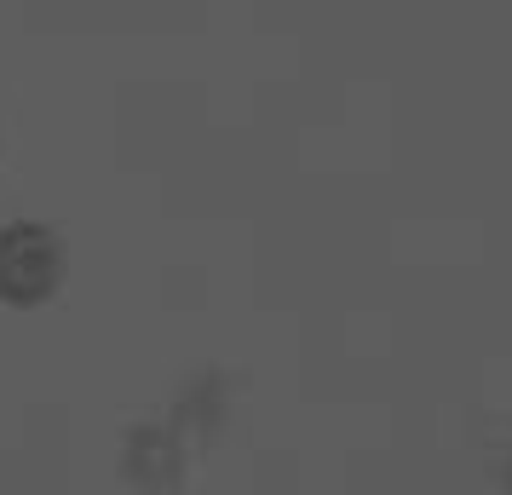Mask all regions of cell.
<instances>
[{"label": "cell", "instance_id": "6da1fadb", "mask_svg": "<svg viewBox=\"0 0 512 495\" xmlns=\"http://www.w3.org/2000/svg\"><path fill=\"white\" fill-rule=\"evenodd\" d=\"M64 236L41 225V219H18L0 231V306H47L52 294L64 288Z\"/></svg>", "mask_w": 512, "mask_h": 495}, {"label": "cell", "instance_id": "7a4b0ae2", "mask_svg": "<svg viewBox=\"0 0 512 495\" xmlns=\"http://www.w3.org/2000/svg\"><path fill=\"white\" fill-rule=\"evenodd\" d=\"M185 461H190V438L179 426H133L127 449H121V472L139 490H173Z\"/></svg>", "mask_w": 512, "mask_h": 495}]
</instances>
